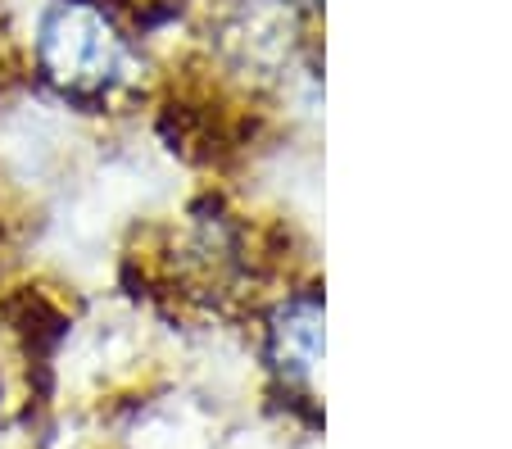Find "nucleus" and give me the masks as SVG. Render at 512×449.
I'll list each match as a JSON object with an SVG mask.
<instances>
[{
  "mask_svg": "<svg viewBox=\"0 0 512 449\" xmlns=\"http://www.w3.org/2000/svg\"><path fill=\"white\" fill-rule=\"evenodd\" d=\"M0 205H5V186H0ZM0 236H5V214H0Z\"/></svg>",
  "mask_w": 512,
  "mask_h": 449,
  "instance_id": "4",
  "label": "nucleus"
},
{
  "mask_svg": "<svg viewBox=\"0 0 512 449\" xmlns=\"http://www.w3.org/2000/svg\"><path fill=\"white\" fill-rule=\"evenodd\" d=\"M19 73H23L19 69V50L0 37V100H5V91L14 87V78H19Z\"/></svg>",
  "mask_w": 512,
  "mask_h": 449,
  "instance_id": "3",
  "label": "nucleus"
},
{
  "mask_svg": "<svg viewBox=\"0 0 512 449\" xmlns=\"http://www.w3.org/2000/svg\"><path fill=\"white\" fill-rule=\"evenodd\" d=\"M19 69L78 114H105L141 96L145 46L136 23L109 0H37Z\"/></svg>",
  "mask_w": 512,
  "mask_h": 449,
  "instance_id": "1",
  "label": "nucleus"
},
{
  "mask_svg": "<svg viewBox=\"0 0 512 449\" xmlns=\"http://www.w3.org/2000/svg\"><path fill=\"white\" fill-rule=\"evenodd\" d=\"M263 354L281 386L295 395H313L322 363V295L313 286L281 295L263 323Z\"/></svg>",
  "mask_w": 512,
  "mask_h": 449,
  "instance_id": "2",
  "label": "nucleus"
}]
</instances>
